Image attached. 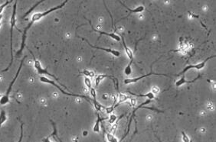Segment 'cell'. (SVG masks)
<instances>
[{
    "label": "cell",
    "mask_w": 216,
    "mask_h": 142,
    "mask_svg": "<svg viewBox=\"0 0 216 142\" xmlns=\"http://www.w3.org/2000/svg\"><path fill=\"white\" fill-rule=\"evenodd\" d=\"M12 2L13 1H12V0H10V1H6V2H4L3 4L0 5V15H2V12H3V10L5 9H6V8L7 7L9 4H11Z\"/></svg>",
    "instance_id": "obj_23"
},
{
    "label": "cell",
    "mask_w": 216,
    "mask_h": 142,
    "mask_svg": "<svg viewBox=\"0 0 216 142\" xmlns=\"http://www.w3.org/2000/svg\"><path fill=\"white\" fill-rule=\"evenodd\" d=\"M84 85L86 86L88 89H91L92 88V81H91V78L87 77V76H84Z\"/></svg>",
    "instance_id": "obj_20"
},
{
    "label": "cell",
    "mask_w": 216,
    "mask_h": 142,
    "mask_svg": "<svg viewBox=\"0 0 216 142\" xmlns=\"http://www.w3.org/2000/svg\"><path fill=\"white\" fill-rule=\"evenodd\" d=\"M81 39H83V40H84V41H86V42H87V44H88L89 45H90V46L91 47V48H95V49H98V50H103V51L107 52V53H108V54H112V55L114 56V57H118L120 55V51H118V50H114V49H111V48H101V47L94 46V45H92V44H91V43L89 42V41H87V40H86V39H84V38H81Z\"/></svg>",
    "instance_id": "obj_10"
},
{
    "label": "cell",
    "mask_w": 216,
    "mask_h": 142,
    "mask_svg": "<svg viewBox=\"0 0 216 142\" xmlns=\"http://www.w3.org/2000/svg\"><path fill=\"white\" fill-rule=\"evenodd\" d=\"M151 102H152L151 99H147V100H146V101L143 102L140 104V105H137V106H136V107H134V109H133V112H132L131 116H130V118H129V123H128V127H127V132L125 133V135H124V137H123L122 138H121V140L120 141V142H122V141L124 140V139L127 136L128 134H129V130H130V126H131L132 122H133V118H134L135 115H136V112H137V110H139L140 109H142V108H143V109H144V108H145V106H146V105H147L148 104H150Z\"/></svg>",
    "instance_id": "obj_7"
},
{
    "label": "cell",
    "mask_w": 216,
    "mask_h": 142,
    "mask_svg": "<svg viewBox=\"0 0 216 142\" xmlns=\"http://www.w3.org/2000/svg\"><path fill=\"white\" fill-rule=\"evenodd\" d=\"M2 15H0V22L2 21Z\"/></svg>",
    "instance_id": "obj_29"
},
{
    "label": "cell",
    "mask_w": 216,
    "mask_h": 142,
    "mask_svg": "<svg viewBox=\"0 0 216 142\" xmlns=\"http://www.w3.org/2000/svg\"><path fill=\"white\" fill-rule=\"evenodd\" d=\"M129 99V97H128L127 95L125 94H123V93H120V92H118V101L116 102V104L113 105L112 106H110V107H105V110H106V112L107 114H112L113 113V111L116 109V108L118 107L119 105H121L122 103L125 102L126 101H127Z\"/></svg>",
    "instance_id": "obj_9"
},
{
    "label": "cell",
    "mask_w": 216,
    "mask_h": 142,
    "mask_svg": "<svg viewBox=\"0 0 216 142\" xmlns=\"http://www.w3.org/2000/svg\"><path fill=\"white\" fill-rule=\"evenodd\" d=\"M97 115V121L94 124V127H93V131L94 133H99L100 131V123H101L102 121L105 120V118H100V115Z\"/></svg>",
    "instance_id": "obj_14"
},
{
    "label": "cell",
    "mask_w": 216,
    "mask_h": 142,
    "mask_svg": "<svg viewBox=\"0 0 216 142\" xmlns=\"http://www.w3.org/2000/svg\"><path fill=\"white\" fill-rule=\"evenodd\" d=\"M200 78V75L199 76H198L197 77L195 78V79H193L192 80H186L185 79V76H183V77L180 78L179 79H178L177 81L175 82V86L177 87H179V86H181L184 85V84H189V83H194V82H196V80H198V79H199Z\"/></svg>",
    "instance_id": "obj_12"
},
{
    "label": "cell",
    "mask_w": 216,
    "mask_h": 142,
    "mask_svg": "<svg viewBox=\"0 0 216 142\" xmlns=\"http://www.w3.org/2000/svg\"><path fill=\"white\" fill-rule=\"evenodd\" d=\"M131 105H133V107H136L135 105H136V103H137V100H136V99H131Z\"/></svg>",
    "instance_id": "obj_27"
},
{
    "label": "cell",
    "mask_w": 216,
    "mask_h": 142,
    "mask_svg": "<svg viewBox=\"0 0 216 142\" xmlns=\"http://www.w3.org/2000/svg\"><path fill=\"white\" fill-rule=\"evenodd\" d=\"M29 52H30V54L32 55V57H33L34 67H35V70H36V72L38 73V74H39V75H46V76H49L50 77L53 78L54 79H55L57 82H59V79H57V78L55 76V75H53V74H51V73L48 70V68H47V67L46 68H44V67H42L41 62H40V61H39L38 59H36V57L34 56L33 53H32V52H31L30 50H29Z\"/></svg>",
    "instance_id": "obj_5"
},
{
    "label": "cell",
    "mask_w": 216,
    "mask_h": 142,
    "mask_svg": "<svg viewBox=\"0 0 216 142\" xmlns=\"http://www.w3.org/2000/svg\"><path fill=\"white\" fill-rule=\"evenodd\" d=\"M129 93V94H131L133 95V96H137V97H146V98H147V99H156V96H155V94H154L153 92H147V93H146V94H137V93H133V92H128Z\"/></svg>",
    "instance_id": "obj_15"
},
{
    "label": "cell",
    "mask_w": 216,
    "mask_h": 142,
    "mask_svg": "<svg viewBox=\"0 0 216 142\" xmlns=\"http://www.w3.org/2000/svg\"><path fill=\"white\" fill-rule=\"evenodd\" d=\"M120 118H117V116H116V115L114 114H111L109 117V119H108V122H109L111 125H113L114 123H116V122H117V121L120 120Z\"/></svg>",
    "instance_id": "obj_21"
},
{
    "label": "cell",
    "mask_w": 216,
    "mask_h": 142,
    "mask_svg": "<svg viewBox=\"0 0 216 142\" xmlns=\"http://www.w3.org/2000/svg\"><path fill=\"white\" fill-rule=\"evenodd\" d=\"M0 97H2V96H1V94H0Z\"/></svg>",
    "instance_id": "obj_30"
},
{
    "label": "cell",
    "mask_w": 216,
    "mask_h": 142,
    "mask_svg": "<svg viewBox=\"0 0 216 142\" xmlns=\"http://www.w3.org/2000/svg\"><path fill=\"white\" fill-rule=\"evenodd\" d=\"M81 74H83L85 76H87V77H94L95 76V74H94V71H91V70H85L84 71H82Z\"/></svg>",
    "instance_id": "obj_22"
},
{
    "label": "cell",
    "mask_w": 216,
    "mask_h": 142,
    "mask_svg": "<svg viewBox=\"0 0 216 142\" xmlns=\"http://www.w3.org/2000/svg\"><path fill=\"white\" fill-rule=\"evenodd\" d=\"M0 27H1V23H0Z\"/></svg>",
    "instance_id": "obj_31"
},
{
    "label": "cell",
    "mask_w": 216,
    "mask_h": 142,
    "mask_svg": "<svg viewBox=\"0 0 216 142\" xmlns=\"http://www.w3.org/2000/svg\"><path fill=\"white\" fill-rule=\"evenodd\" d=\"M152 75H156V76H169L167 74H158V73H154V72H150L149 74H145V75H143V76H137V77H133V78H127V79H125L124 80V84L126 85H128V84H132V83H136L137 82H139L141 79H144V78L148 77V76H152Z\"/></svg>",
    "instance_id": "obj_8"
},
{
    "label": "cell",
    "mask_w": 216,
    "mask_h": 142,
    "mask_svg": "<svg viewBox=\"0 0 216 142\" xmlns=\"http://www.w3.org/2000/svg\"><path fill=\"white\" fill-rule=\"evenodd\" d=\"M17 2L18 1H15L14 3L12 9V12L11 15V19H10V54H11V61H10V63L9 66L6 67L5 70H2V72H6L8 70H9L11 67L12 64L13 63V55H12V38H13V30L15 26V23H16V9H17Z\"/></svg>",
    "instance_id": "obj_2"
},
{
    "label": "cell",
    "mask_w": 216,
    "mask_h": 142,
    "mask_svg": "<svg viewBox=\"0 0 216 142\" xmlns=\"http://www.w3.org/2000/svg\"><path fill=\"white\" fill-rule=\"evenodd\" d=\"M103 131L105 132L106 138H107V141L108 142H120V141H118V139L116 138L114 135L111 134V133L109 132V131H105V130H104V128H103Z\"/></svg>",
    "instance_id": "obj_17"
},
{
    "label": "cell",
    "mask_w": 216,
    "mask_h": 142,
    "mask_svg": "<svg viewBox=\"0 0 216 142\" xmlns=\"http://www.w3.org/2000/svg\"><path fill=\"white\" fill-rule=\"evenodd\" d=\"M105 78H111V79H113V78L111 77V76H109V75H106V74H100V75H97L95 78V87L97 88L99 84H100V82L104 79Z\"/></svg>",
    "instance_id": "obj_16"
},
{
    "label": "cell",
    "mask_w": 216,
    "mask_h": 142,
    "mask_svg": "<svg viewBox=\"0 0 216 142\" xmlns=\"http://www.w3.org/2000/svg\"><path fill=\"white\" fill-rule=\"evenodd\" d=\"M7 115H6V111L5 110H1L0 111V129H1V127L2 126L5 122H7Z\"/></svg>",
    "instance_id": "obj_18"
},
{
    "label": "cell",
    "mask_w": 216,
    "mask_h": 142,
    "mask_svg": "<svg viewBox=\"0 0 216 142\" xmlns=\"http://www.w3.org/2000/svg\"><path fill=\"white\" fill-rule=\"evenodd\" d=\"M87 134H88V132H87V131H84V133H83L84 136H85V135H87Z\"/></svg>",
    "instance_id": "obj_28"
},
{
    "label": "cell",
    "mask_w": 216,
    "mask_h": 142,
    "mask_svg": "<svg viewBox=\"0 0 216 142\" xmlns=\"http://www.w3.org/2000/svg\"><path fill=\"white\" fill-rule=\"evenodd\" d=\"M67 2H68V0H65L64 2H61V4L59 5H57V6H55V7H52L50 8L49 9L46 10V11L44 12H37V13H35L32 15L31 16V22L27 25L25 28L24 31H23V33H22V43H21V46H20V49L19 50V51L17 52V55H20L22 53L23 50L25 49V41H26V37H27V33H28V30L31 28V27L35 24V22H38V21L41 20V19L44 18L45 16L47 15H50L51 13L57 11V10H59L63 9V8L65 7V5L67 4Z\"/></svg>",
    "instance_id": "obj_1"
},
{
    "label": "cell",
    "mask_w": 216,
    "mask_h": 142,
    "mask_svg": "<svg viewBox=\"0 0 216 142\" xmlns=\"http://www.w3.org/2000/svg\"><path fill=\"white\" fill-rule=\"evenodd\" d=\"M22 138H23V123L21 122V134H20V137H19V141H18L17 142H22Z\"/></svg>",
    "instance_id": "obj_26"
},
{
    "label": "cell",
    "mask_w": 216,
    "mask_h": 142,
    "mask_svg": "<svg viewBox=\"0 0 216 142\" xmlns=\"http://www.w3.org/2000/svg\"><path fill=\"white\" fill-rule=\"evenodd\" d=\"M90 92H91V96H92V101H91V102L94 101H96L97 100V92H96V89L95 88H91V89H90Z\"/></svg>",
    "instance_id": "obj_25"
},
{
    "label": "cell",
    "mask_w": 216,
    "mask_h": 142,
    "mask_svg": "<svg viewBox=\"0 0 216 142\" xmlns=\"http://www.w3.org/2000/svg\"><path fill=\"white\" fill-rule=\"evenodd\" d=\"M89 23H90V25H91V28H92V30L94 31V32H97V33L100 34V35H107V36H108V37H111V38L113 39V40H115V41H121V37H120V35H117L116 33H107V32H101V31H99V30H97L95 29V28L93 27L92 24H91V21H88Z\"/></svg>",
    "instance_id": "obj_11"
},
{
    "label": "cell",
    "mask_w": 216,
    "mask_h": 142,
    "mask_svg": "<svg viewBox=\"0 0 216 142\" xmlns=\"http://www.w3.org/2000/svg\"><path fill=\"white\" fill-rule=\"evenodd\" d=\"M216 57L215 55H212V56H211V57H207L206 59L204 60L203 61H201V62H199V63H196V64L188 65V66H186L185 68L183 69V70L182 71V72H180L179 74H177V76H180V75H182V74H184L185 73H186L187 71H188L189 70H193V69H194V70H202V69H203L204 67L205 66V65H206L207 62H208L209 60L212 59V58H214V57Z\"/></svg>",
    "instance_id": "obj_6"
},
{
    "label": "cell",
    "mask_w": 216,
    "mask_h": 142,
    "mask_svg": "<svg viewBox=\"0 0 216 142\" xmlns=\"http://www.w3.org/2000/svg\"><path fill=\"white\" fill-rule=\"evenodd\" d=\"M182 134V140H183V142H191L190 140V138L188 136L186 133L185 131H182L181 132Z\"/></svg>",
    "instance_id": "obj_24"
},
{
    "label": "cell",
    "mask_w": 216,
    "mask_h": 142,
    "mask_svg": "<svg viewBox=\"0 0 216 142\" xmlns=\"http://www.w3.org/2000/svg\"><path fill=\"white\" fill-rule=\"evenodd\" d=\"M41 2H44V1H43V0H41V1H39V2H38L36 4H35V5H34V6L31 8V9H28V11H27L25 13L24 16H23V19H25V18H26V17L28 16V15H30V14H31V12L33 11V10H35V8H37L38 6H39V5H40V4L41 3Z\"/></svg>",
    "instance_id": "obj_19"
},
{
    "label": "cell",
    "mask_w": 216,
    "mask_h": 142,
    "mask_svg": "<svg viewBox=\"0 0 216 142\" xmlns=\"http://www.w3.org/2000/svg\"><path fill=\"white\" fill-rule=\"evenodd\" d=\"M39 79H40V81H41V83H48V84H50V85L54 86L56 87V88H57V89H58V90L61 92V93H63V94L65 95V96H72V97H79V98L84 99H86L87 102H91V101H92V99H91L90 97H88V96H84V95H80V94H74V93H70V92H65L63 89H61V87L60 86L57 85L55 82L53 81V80H52V79H49V78L45 77V76H40Z\"/></svg>",
    "instance_id": "obj_4"
},
{
    "label": "cell",
    "mask_w": 216,
    "mask_h": 142,
    "mask_svg": "<svg viewBox=\"0 0 216 142\" xmlns=\"http://www.w3.org/2000/svg\"><path fill=\"white\" fill-rule=\"evenodd\" d=\"M120 3L123 6H124V7L127 9V11H129V13H140V12H143L145 10V7H144L143 6H137V8H135V9H130V8L127 7V6H126L125 4L122 3V2H120Z\"/></svg>",
    "instance_id": "obj_13"
},
{
    "label": "cell",
    "mask_w": 216,
    "mask_h": 142,
    "mask_svg": "<svg viewBox=\"0 0 216 142\" xmlns=\"http://www.w3.org/2000/svg\"><path fill=\"white\" fill-rule=\"evenodd\" d=\"M26 57H25L22 60L20 64H19V68H18V70H17L16 74L15 75V76H14V78L12 79V80L11 83H10V84H9V87H8V89H6V93H5V95H3V96L1 97V99H0V105H5L9 102L10 92H11L12 89V86H13V85H14V83H15V82L16 81L17 78L19 77V75L21 72V70H22V65H23V63H24V61H25V60Z\"/></svg>",
    "instance_id": "obj_3"
}]
</instances>
